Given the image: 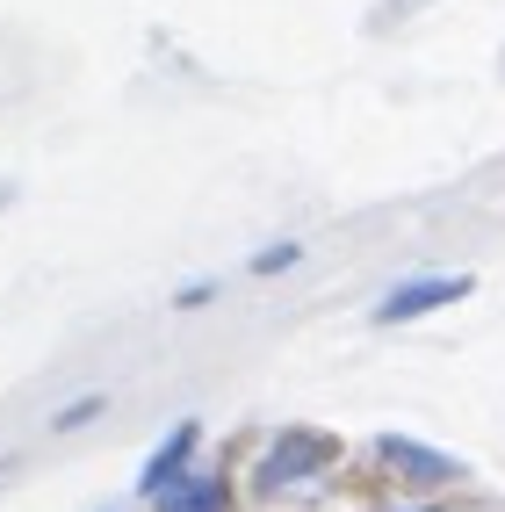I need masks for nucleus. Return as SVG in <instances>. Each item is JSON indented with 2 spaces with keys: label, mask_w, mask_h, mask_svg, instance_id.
<instances>
[{
  "label": "nucleus",
  "mask_w": 505,
  "mask_h": 512,
  "mask_svg": "<svg viewBox=\"0 0 505 512\" xmlns=\"http://www.w3.org/2000/svg\"><path fill=\"white\" fill-rule=\"evenodd\" d=\"M332 455H340V440H332V433H282V440H275V455L260 462V491H289L296 476L325 469Z\"/></svg>",
  "instance_id": "1"
},
{
  "label": "nucleus",
  "mask_w": 505,
  "mask_h": 512,
  "mask_svg": "<svg viewBox=\"0 0 505 512\" xmlns=\"http://www.w3.org/2000/svg\"><path fill=\"white\" fill-rule=\"evenodd\" d=\"M469 296V275H419V282H397L376 303V325H404V318H426V311H448V303Z\"/></svg>",
  "instance_id": "2"
},
{
  "label": "nucleus",
  "mask_w": 505,
  "mask_h": 512,
  "mask_svg": "<svg viewBox=\"0 0 505 512\" xmlns=\"http://www.w3.org/2000/svg\"><path fill=\"white\" fill-rule=\"evenodd\" d=\"M376 448H383V462H397L404 476H412V484H462V476H469V469H462L455 455L426 448V440H404V433H383Z\"/></svg>",
  "instance_id": "3"
},
{
  "label": "nucleus",
  "mask_w": 505,
  "mask_h": 512,
  "mask_svg": "<svg viewBox=\"0 0 505 512\" xmlns=\"http://www.w3.org/2000/svg\"><path fill=\"white\" fill-rule=\"evenodd\" d=\"M188 455H195V419H181L174 433L159 440V455H152V462L138 469V491H145V498H159L166 484H181V469H188Z\"/></svg>",
  "instance_id": "4"
},
{
  "label": "nucleus",
  "mask_w": 505,
  "mask_h": 512,
  "mask_svg": "<svg viewBox=\"0 0 505 512\" xmlns=\"http://www.w3.org/2000/svg\"><path fill=\"white\" fill-rule=\"evenodd\" d=\"M159 512H224V484L217 476H181L159 491Z\"/></svg>",
  "instance_id": "5"
},
{
  "label": "nucleus",
  "mask_w": 505,
  "mask_h": 512,
  "mask_svg": "<svg viewBox=\"0 0 505 512\" xmlns=\"http://www.w3.org/2000/svg\"><path fill=\"white\" fill-rule=\"evenodd\" d=\"M101 404H109V397H80V404H58V412H51V433H73V426L101 419Z\"/></svg>",
  "instance_id": "6"
},
{
  "label": "nucleus",
  "mask_w": 505,
  "mask_h": 512,
  "mask_svg": "<svg viewBox=\"0 0 505 512\" xmlns=\"http://www.w3.org/2000/svg\"><path fill=\"white\" fill-rule=\"evenodd\" d=\"M296 260H303V246H296V238H282V246L253 253V275H282V267H296Z\"/></svg>",
  "instance_id": "7"
}]
</instances>
